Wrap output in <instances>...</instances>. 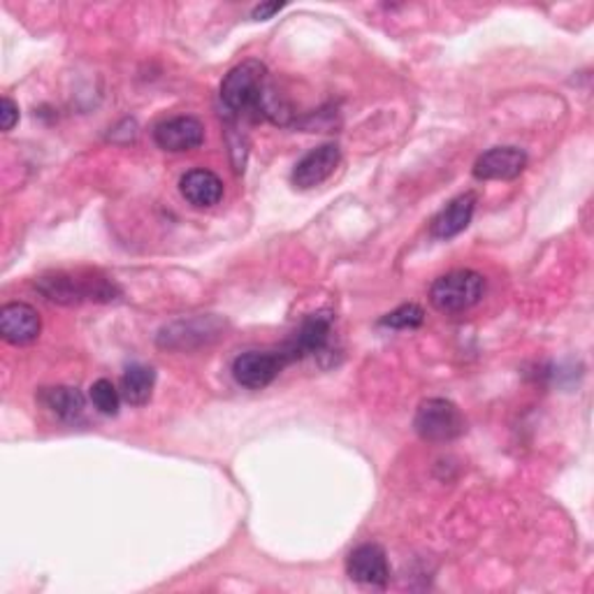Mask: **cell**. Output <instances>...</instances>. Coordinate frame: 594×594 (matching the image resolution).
Here are the masks:
<instances>
[{
	"label": "cell",
	"instance_id": "1",
	"mask_svg": "<svg viewBox=\"0 0 594 594\" xmlns=\"http://www.w3.org/2000/svg\"><path fill=\"white\" fill-rule=\"evenodd\" d=\"M265 63L248 59L230 70L221 82V103L237 119H265V101L270 93Z\"/></svg>",
	"mask_w": 594,
	"mask_h": 594
},
{
	"label": "cell",
	"instance_id": "2",
	"mask_svg": "<svg viewBox=\"0 0 594 594\" xmlns=\"http://www.w3.org/2000/svg\"><path fill=\"white\" fill-rule=\"evenodd\" d=\"M486 295V279L471 270H455L439 277L430 289V302L436 312L459 314L471 310Z\"/></svg>",
	"mask_w": 594,
	"mask_h": 594
},
{
	"label": "cell",
	"instance_id": "3",
	"mask_svg": "<svg viewBox=\"0 0 594 594\" xmlns=\"http://www.w3.org/2000/svg\"><path fill=\"white\" fill-rule=\"evenodd\" d=\"M414 428L426 442H453L467 430V420L449 399L432 397L420 401L414 418Z\"/></svg>",
	"mask_w": 594,
	"mask_h": 594
},
{
	"label": "cell",
	"instance_id": "4",
	"mask_svg": "<svg viewBox=\"0 0 594 594\" xmlns=\"http://www.w3.org/2000/svg\"><path fill=\"white\" fill-rule=\"evenodd\" d=\"M37 291H40L47 300L59 304H80L86 300L95 302H109L119 291L101 277H72V275H51L37 279Z\"/></svg>",
	"mask_w": 594,
	"mask_h": 594
},
{
	"label": "cell",
	"instance_id": "5",
	"mask_svg": "<svg viewBox=\"0 0 594 594\" xmlns=\"http://www.w3.org/2000/svg\"><path fill=\"white\" fill-rule=\"evenodd\" d=\"M286 365H289V360L281 351H246L235 358L233 376L240 386L260 391L270 386Z\"/></svg>",
	"mask_w": 594,
	"mask_h": 594
},
{
	"label": "cell",
	"instance_id": "6",
	"mask_svg": "<svg viewBox=\"0 0 594 594\" xmlns=\"http://www.w3.org/2000/svg\"><path fill=\"white\" fill-rule=\"evenodd\" d=\"M330 337H333V318L328 314H312L310 318L302 321L293 339L286 341L283 349L279 351L289 362L302 360L306 356H316L328 349Z\"/></svg>",
	"mask_w": 594,
	"mask_h": 594
},
{
	"label": "cell",
	"instance_id": "7",
	"mask_svg": "<svg viewBox=\"0 0 594 594\" xmlns=\"http://www.w3.org/2000/svg\"><path fill=\"white\" fill-rule=\"evenodd\" d=\"M349 579L368 587H386L391 581V567L386 550L378 544H362L349 552Z\"/></svg>",
	"mask_w": 594,
	"mask_h": 594
},
{
	"label": "cell",
	"instance_id": "8",
	"mask_svg": "<svg viewBox=\"0 0 594 594\" xmlns=\"http://www.w3.org/2000/svg\"><path fill=\"white\" fill-rule=\"evenodd\" d=\"M527 167V153L519 147H494L478 156L474 177L481 182H511Z\"/></svg>",
	"mask_w": 594,
	"mask_h": 594
},
{
	"label": "cell",
	"instance_id": "9",
	"mask_svg": "<svg viewBox=\"0 0 594 594\" xmlns=\"http://www.w3.org/2000/svg\"><path fill=\"white\" fill-rule=\"evenodd\" d=\"M339 161H341V151L335 142L321 144L312 149L310 153H304V156L298 161L291 179L298 188L310 190L328 179L335 172V167L339 165Z\"/></svg>",
	"mask_w": 594,
	"mask_h": 594
},
{
	"label": "cell",
	"instance_id": "10",
	"mask_svg": "<svg viewBox=\"0 0 594 594\" xmlns=\"http://www.w3.org/2000/svg\"><path fill=\"white\" fill-rule=\"evenodd\" d=\"M43 321L31 304L10 302L0 312V335L14 347H26V343L40 337Z\"/></svg>",
	"mask_w": 594,
	"mask_h": 594
},
{
	"label": "cell",
	"instance_id": "11",
	"mask_svg": "<svg viewBox=\"0 0 594 594\" xmlns=\"http://www.w3.org/2000/svg\"><path fill=\"white\" fill-rule=\"evenodd\" d=\"M153 140L163 151H194L205 142V126L196 117H175L156 126Z\"/></svg>",
	"mask_w": 594,
	"mask_h": 594
},
{
	"label": "cell",
	"instance_id": "12",
	"mask_svg": "<svg viewBox=\"0 0 594 594\" xmlns=\"http://www.w3.org/2000/svg\"><path fill=\"white\" fill-rule=\"evenodd\" d=\"M474 209H476V196L474 194H463V196L453 198L442 209V212H439L432 219V223H430L432 237H436V240H451V237L463 233V230H467V225L471 223Z\"/></svg>",
	"mask_w": 594,
	"mask_h": 594
},
{
	"label": "cell",
	"instance_id": "13",
	"mask_svg": "<svg viewBox=\"0 0 594 594\" xmlns=\"http://www.w3.org/2000/svg\"><path fill=\"white\" fill-rule=\"evenodd\" d=\"M182 196L198 209L214 207L223 198V182L212 170H190L179 182Z\"/></svg>",
	"mask_w": 594,
	"mask_h": 594
},
{
	"label": "cell",
	"instance_id": "14",
	"mask_svg": "<svg viewBox=\"0 0 594 594\" xmlns=\"http://www.w3.org/2000/svg\"><path fill=\"white\" fill-rule=\"evenodd\" d=\"M221 323L217 318H196L179 321L161 330L159 343L165 349H186V339H198V343H207V337H219Z\"/></svg>",
	"mask_w": 594,
	"mask_h": 594
},
{
	"label": "cell",
	"instance_id": "15",
	"mask_svg": "<svg viewBox=\"0 0 594 594\" xmlns=\"http://www.w3.org/2000/svg\"><path fill=\"white\" fill-rule=\"evenodd\" d=\"M45 407L66 423H74L84 414V395L72 386H54L43 391Z\"/></svg>",
	"mask_w": 594,
	"mask_h": 594
},
{
	"label": "cell",
	"instance_id": "16",
	"mask_svg": "<svg viewBox=\"0 0 594 594\" xmlns=\"http://www.w3.org/2000/svg\"><path fill=\"white\" fill-rule=\"evenodd\" d=\"M156 372L147 365H130L121 378V397L132 407H142L151 399Z\"/></svg>",
	"mask_w": 594,
	"mask_h": 594
},
{
	"label": "cell",
	"instance_id": "17",
	"mask_svg": "<svg viewBox=\"0 0 594 594\" xmlns=\"http://www.w3.org/2000/svg\"><path fill=\"white\" fill-rule=\"evenodd\" d=\"M91 401L101 414L117 416L121 405V393L114 388V383L109 378H98L91 386Z\"/></svg>",
	"mask_w": 594,
	"mask_h": 594
},
{
	"label": "cell",
	"instance_id": "18",
	"mask_svg": "<svg viewBox=\"0 0 594 594\" xmlns=\"http://www.w3.org/2000/svg\"><path fill=\"white\" fill-rule=\"evenodd\" d=\"M426 312L420 310L418 304H401L395 312L386 314L381 318L383 328H393V330H414L418 325H423Z\"/></svg>",
	"mask_w": 594,
	"mask_h": 594
},
{
	"label": "cell",
	"instance_id": "19",
	"mask_svg": "<svg viewBox=\"0 0 594 594\" xmlns=\"http://www.w3.org/2000/svg\"><path fill=\"white\" fill-rule=\"evenodd\" d=\"M19 121V105L12 98L0 101V124H3V130L10 132Z\"/></svg>",
	"mask_w": 594,
	"mask_h": 594
},
{
	"label": "cell",
	"instance_id": "20",
	"mask_svg": "<svg viewBox=\"0 0 594 594\" xmlns=\"http://www.w3.org/2000/svg\"><path fill=\"white\" fill-rule=\"evenodd\" d=\"M281 10H283V3H265L254 10V19H258V22H267V19H272Z\"/></svg>",
	"mask_w": 594,
	"mask_h": 594
}]
</instances>
